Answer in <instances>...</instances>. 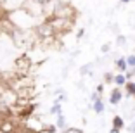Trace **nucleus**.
Masks as SVG:
<instances>
[{
	"instance_id": "obj_27",
	"label": "nucleus",
	"mask_w": 135,
	"mask_h": 133,
	"mask_svg": "<svg viewBox=\"0 0 135 133\" xmlns=\"http://www.w3.org/2000/svg\"><path fill=\"white\" fill-rule=\"evenodd\" d=\"M130 2H132V0H130Z\"/></svg>"
},
{
	"instance_id": "obj_25",
	"label": "nucleus",
	"mask_w": 135,
	"mask_h": 133,
	"mask_svg": "<svg viewBox=\"0 0 135 133\" xmlns=\"http://www.w3.org/2000/svg\"><path fill=\"white\" fill-rule=\"evenodd\" d=\"M5 4V0H0V5H4Z\"/></svg>"
},
{
	"instance_id": "obj_22",
	"label": "nucleus",
	"mask_w": 135,
	"mask_h": 133,
	"mask_svg": "<svg viewBox=\"0 0 135 133\" xmlns=\"http://www.w3.org/2000/svg\"><path fill=\"white\" fill-rule=\"evenodd\" d=\"M83 35H85V29L81 28V29H78V35H76V38H78V40H81V38H83Z\"/></svg>"
},
{
	"instance_id": "obj_4",
	"label": "nucleus",
	"mask_w": 135,
	"mask_h": 133,
	"mask_svg": "<svg viewBox=\"0 0 135 133\" xmlns=\"http://www.w3.org/2000/svg\"><path fill=\"white\" fill-rule=\"evenodd\" d=\"M33 67V61L28 54H21L19 57L14 61V73L19 76H26L30 75V71Z\"/></svg>"
},
{
	"instance_id": "obj_8",
	"label": "nucleus",
	"mask_w": 135,
	"mask_h": 133,
	"mask_svg": "<svg viewBox=\"0 0 135 133\" xmlns=\"http://www.w3.org/2000/svg\"><path fill=\"white\" fill-rule=\"evenodd\" d=\"M92 109L95 111V114H102L104 111H106L104 100H102V98H95V100H92Z\"/></svg>"
},
{
	"instance_id": "obj_5",
	"label": "nucleus",
	"mask_w": 135,
	"mask_h": 133,
	"mask_svg": "<svg viewBox=\"0 0 135 133\" xmlns=\"http://www.w3.org/2000/svg\"><path fill=\"white\" fill-rule=\"evenodd\" d=\"M16 93H17V97H21V98H28V100H35V97H36V88H35V85L33 86H23V88H19V90H16Z\"/></svg>"
},
{
	"instance_id": "obj_12",
	"label": "nucleus",
	"mask_w": 135,
	"mask_h": 133,
	"mask_svg": "<svg viewBox=\"0 0 135 133\" xmlns=\"http://www.w3.org/2000/svg\"><path fill=\"white\" fill-rule=\"evenodd\" d=\"M61 111H62L61 102L59 100H54V104H52V107H50V114H52V116H59V114H62Z\"/></svg>"
},
{
	"instance_id": "obj_9",
	"label": "nucleus",
	"mask_w": 135,
	"mask_h": 133,
	"mask_svg": "<svg viewBox=\"0 0 135 133\" xmlns=\"http://www.w3.org/2000/svg\"><path fill=\"white\" fill-rule=\"evenodd\" d=\"M56 126H57V130H66L68 128V125H66V117H64V114H59V116H56Z\"/></svg>"
},
{
	"instance_id": "obj_26",
	"label": "nucleus",
	"mask_w": 135,
	"mask_h": 133,
	"mask_svg": "<svg viewBox=\"0 0 135 133\" xmlns=\"http://www.w3.org/2000/svg\"><path fill=\"white\" fill-rule=\"evenodd\" d=\"M133 97H135V95H133Z\"/></svg>"
},
{
	"instance_id": "obj_21",
	"label": "nucleus",
	"mask_w": 135,
	"mask_h": 133,
	"mask_svg": "<svg viewBox=\"0 0 135 133\" xmlns=\"http://www.w3.org/2000/svg\"><path fill=\"white\" fill-rule=\"evenodd\" d=\"M95 93H99V95H102V93H104V85H102V83H100V85H97Z\"/></svg>"
},
{
	"instance_id": "obj_14",
	"label": "nucleus",
	"mask_w": 135,
	"mask_h": 133,
	"mask_svg": "<svg viewBox=\"0 0 135 133\" xmlns=\"http://www.w3.org/2000/svg\"><path fill=\"white\" fill-rule=\"evenodd\" d=\"M92 67H94V64H85V66H81V69H80L81 76H90L92 75Z\"/></svg>"
},
{
	"instance_id": "obj_19",
	"label": "nucleus",
	"mask_w": 135,
	"mask_h": 133,
	"mask_svg": "<svg viewBox=\"0 0 135 133\" xmlns=\"http://www.w3.org/2000/svg\"><path fill=\"white\" fill-rule=\"evenodd\" d=\"M127 64H128V67H135V54L127 57Z\"/></svg>"
},
{
	"instance_id": "obj_20",
	"label": "nucleus",
	"mask_w": 135,
	"mask_h": 133,
	"mask_svg": "<svg viewBox=\"0 0 135 133\" xmlns=\"http://www.w3.org/2000/svg\"><path fill=\"white\" fill-rule=\"evenodd\" d=\"M100 52H102V54H107V52H111V43H104L102 47H100Z\"/></svg>"
},
{
	"instance_id": "obj_3",
	"label": "nucleus",
	"mask_w": 135,
	"mask_h": 133,
	"mask_svg": "<svg viewBox=\"0 0 135 133\" xmlns=\"http://www.w3.org/2000/svg\"><path fill=\"white\" fill-rule=\"evenodd\" d=\"M35 38H36V43H40V42H45V40L57 38V35L54 31V28L50 26V23L44 21L38 26H35Z\"/></svg>"
},
{
	"instance_id": "obj_1",
	"label": "nucleus",
	"mask_w": 135,
	"mask_h": 133,
	"mask_svg": "<svg viewBox=\"0 0 135 133\" xmlns=\"http://www.w3.org/2000/svg\"><path fill=\"white\" fill-rule=\"evenodd\" d=\"M50 16L52 17H61V19L75 21L76 19V9L73 7V5H69V4H57L56 2V7H52Z\"/></svg>"
},
{
	"instance_id": "obj_24",
	"label": "nucleus",
	"mask_w": 135,
	"mask_h": 133,
	"mask_svg": "<svg viewBox=\"0 0 135 133\" xmlns=\"http://www.w3.org/2000/svg\"><path fill=\"white\" fill-rule=\"evenodd\" d=\"M130 131H132V133H135V123H133V125L130 126Z\"/></svg>"
},
{
	"instance_id": "obj_10",
	"label": "nucleus",
	"mask_w": 135,
	"mask_h": 133,
	"mask_svg": "<svg viewBox=\"0 0 135 133\" xmlns=\"http://www.w3.org/2000/svg\"><path fill=\"white\" fill-rule=\"evenodd\" d=\"M127 76L123 75V73H118V75H114V83H116V86H119V88H121V86H125L127 85Z\"/></svg>"
},
{
	"instance_id": "obj_18",
	"label": "nucleus",
	"mask_w": 135,
	"mask_h": 133,
	"mask_svg": "<svg viewBox=\"0 0 135 133\" xmlns=\"http://www.w3.org/2000/svg\"><path fill=\"white\" fill-rule=\"evenodd\" d=\"M125 43H127V38H125L123 35H118V38H116V45H118V47H123Z\"/></svg>"
},
{
	"instance_id": "obj_23",
	"label": "nucleus",
	"mask_w": 135,
	"mask_h": 133,
	"mask_svg": "<svg viewBox=\"0 0 135 133\" xmlns=\"http://www.w3.org/2000/svg\"><path fill=\"white\" fill-rule=\"evenodd\" d=\"M109 133H119V130H116V128H113V126H111V130H109Z\"/></svg>"
},
{
	"instance_id": "obj_2",
	"label": "nucleus",
	"mask_w": 135,
	"mask_h": 133,
	"mask_svg": "<svg viewBox=\"0 0 135 133\" xmlns=\"http://www.w3.org/2000/svg\"><path fill=\"white\" fill-rule=\"evenodd\" d=\"M45 21H47V23H50V26L54 28V31H56L57 36L64 35V33H68V31H71L73 26H75V21L61 19V17H52V16H49Z\"/></svg>"
},
{
	"instance_id": "obj_13",
	"label": "nucleus",
	"mask_w": 135,
	"mask_h": 133,
	"mask_svg": "<svg viewBox=\"0 0 135 133\" xmlns=\"http://www.w3.org/2000/svg\"><path fill=\"white\" fill-rule=\"evenodd\" d=\"M123 88H125V92H127V95H130V97L135 95V81H132V80L127 81V85H125Z\"/></svg>"
},
{
	"instance_id": "obj_16",
	"label": "nucleus",
	"mask_w": 135,
	"mask_h": 133,
	"mask_svg": "<svg viewBox=\"0 0 135 133\" xmlns=\"http://www.w3.org/2000/svg\"><path fill=\"white\" fill-rule=\"evenodd\" d=\"M61 133H83V130H80V128H73V126H68L66 130H62Z\"/></svg>"
},
{
	"instance_id": "obj_17",
	"label": "nucleus",
	"mask_w": 135,
	"mask_h": 133,
	"mask_svg": "<svg viewBox=\"0 0 135 133\" xmlns=\"http://www.w3.org/2000/svg\"><path fill=\"white\" fill-rule=\"evenodd\" d=\"M104 83H114V75L113 73H104Z\"/></svg>"
},
{
	"instance_id": "obj_7",
	"label": "nucleus",
	"mask_w": 135,
	"mask_h": 133,
	"mask_svg": "<svg viewBox=\"0 0 135 133\" xmlns=\"http://www.w3.org/2000/svg\"><path fill=\"white\" fill-rule=\"evenodd\" d=\"M114 66H116V69L119 71V73H127L128 71V64H127V57H118L114 61Z\"/></svg>"
},
{
	"instance_id": "obj_15",
	"label": "nucleus",
	"mask_w": 135,
	"mask_h": 133,
	"mask_svg": "<svg viewBox=\"0 0 135 133\" xmlns=\"http://www.w3.org/2000/svg\"><path fill=\"white\" fill-rule=\"evenodd\" d=\"M40 133H57V126L56 125H45Z\"/></svg>"
},
{
	"instance_id": "obj_11",
	"label": "nucleus",
	"mask_w": 135,
	"mask_h": 133,
	"mask_svg": "<svg viewBox=\"0 0 135 133\" xmlns=\"http://www.w3.org/2000/svg\"><path fill=\"white\" fill-rule=\"evenodd\" d=\"M113 128L119 130V131L125 128V121H123V117H121V116H114V117H113Z\"/></svg>"
},
{
	"instance_id": "obj_6",
	"label": "nucleus",
	"mask_w": 135,
	"mask_h": 133,
	"mask_svg": "<svg viewBox=\"0 0 135 133\" xmlns=\"http://www.w3.org/2000/svg\"><path fill=\"white\" fill-rule=\"evenodd\" d=\"M121 100H123V90L119 86H116V88H113L109 92V104L118 106V104H121Z\"/></svg>"
}]
</instances>
